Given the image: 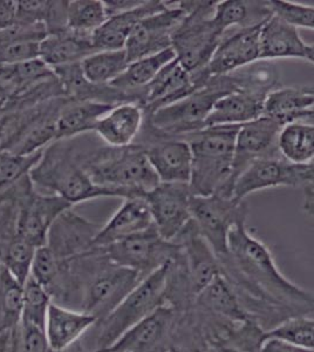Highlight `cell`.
I'll return each instance as SVG.
<instances>
[{
    "instance_id": "cell-39",
    "label": "cell",
    "mask_w": 314,
    "mask_h": 352,
    "mask_svg": "<svg viewBox=\"0 0 314 352\" xmlns=\"http://www.w3.org/2000/svg\"><path fill=\"white\" fill-rule=\"evenodd\" d=\"M52 302V296L46 288L30 275L24 283L21 322L45 329L48 309Z\"/></svg>"
},
{
    "instance_id": "cell-2",
    "label": "cell",
    "mask_w": 314,
    "mask_h": 352,
    "mask_svg": "<svg viewBox=\"0 0 314 352\" xmlns=\"http://www.w3.org/2000/svg\"><path fill=\"white\" fill-rule=\"evenodd\" d=\"M82 166L94 184L115 190L122 200L144 197L161 184L144 149L137 144L96 149L86 154Z\"/></svg>"
},
{
    "instance_id": "cell-1",
    "label": "cell",
    "mask_w": 314,
    "mask_h": 352,
    "mask_svg": "<svg viewBox=\"0 0 314 352\" xmlns=\"http://www.w3.org/2000/svg\"><path fill=\"white\" fill-rule=\"evenodd\" d=\"M218 260L243 310L264 331L314 314V292L282 275L270 249L251 235L247 222L231 230L229 252Z\"/></svg>"
},
{
    "instance_id": "cell-7",
    "label": "cell",
    "mask_w": 314,
    "mask_h": 352,
    "mask_svg": "<svg viewBox=\"0 0 314 352\" xmlns=\"http://www.w3.org/2000/svg\"><path fill=\"white\" fill-rule=\"evenodd\" d=\"M218 1H179L184 19L171 38L176 60L190 73L203 72L224 33L214 21Z\"/></svg>"
},
{
    "instance_id": "cell-33",
    "label": "cell",
    "mask_w": 314,
    "mask_h": 352,
    "mask_svg": "<svg viewBox=\"0 0 314 352\" xmlns=\"http://www.w3.org/2000/svg\"><path fill=\"white\" fill-rule=\"evenodd\" d=\"M314 107V96L304 87H279L267 96L262 116L278 121L282 126L298 120L302 113Z\"/></svg>"
},
{
    "instance_id": "cell-55",
    "label": "cell",
    "mask_w": 314,
    "mask_h": 352,
    "mask_svg": "<svg viewBox=\"0 0 314 352\" xmlns=\"http://www.w3.org/2000/svg\"><path fill=\"white\" fill-rule=\"evenodd\" d=\"M312 64H314V45L307 46V59Z\"/></svg>"
},
{
    "instance_id": "cell-34",
    "label": "cell",
    "mask_w": 314,
    "mask_h": 352,
    "mask_svg": "<svg viewBox=\"0 0 314 352\" xmlns=\"http://www.w3.org/2000/svg\"><path fill=\"white\" fill-rule=\"evenodd\" d=\"M280 155L293 164H306L314 160V126L304 121L285 124L278 136Z\"/></svg>"
},
{
    "instance_id": "cell-28",
    "label": "cell",
    "mask_w": 314,
    "mask_h": 352,
    "mask_svg": "<svg viewBox=\"0 0 314 352\" xmlns=\"http://www.w3.org/2000/svg\"><path fill=\"white\" fill-rule=\"evenodd\" d=\"M116 104L94 101H65L56 116V141L94 132L96 124Z\"/></svg>"
},
{
    "instance_id": "cell-24",
    "label": "cell",
    "mask_w": 314,
    "mask_h": 352,
    "mask_svg": "<svg viewBox=\"0 0 314 352\" xmlns=\"http://www.w3.org/2000/svg\"><path fill=\"white\" fill-rule=\"evenodd\" d=\"M167 6L166 1L146 0L129 11L109 16L107 21L92 34L94 47L96 51L124 50L136 24L146 16L164 11Z\"/></svg>"
},
{
    "instance_id": "cell-56",
    "label": "cell",
    "mask_w": 314,
    "mask_h": 352,
    "mask_svg": "<svg viewBox=\"0 0 314 352\" xmlns=\"http://www.w3.org/2000/svg\"><path fill=\"white\" fill-rule=\"evenodd\" d=\"M306 87L307 89H309V91H310V92L312 93V94L314 96V85L313 86H306Z\"/></svg>"
},
{
    "instance_id": "cell-43",
    "label": "cell",
    "mask_w": 314,
    "mask_h": 352,
    "mask_svg": "<svg viewBox=\"0 0 314 352\" xmlns=\"http://www.w3.org/2000/svg\"><path fill=\"white\" fill-rule=\"evenodd\" d=\"M271 8L277 16L295 25V28L314 30V8L287 0H270Z\"/></svg>"
},
{
    "instance_id": "cell-8",
    "label": "cell",
    "mask_w": 314,
    "mask_h": 352,
    "mask_svg": "<svg viewBox=\"0 0 314 352\" xmlns=\"http://www.w3.org/2000/svg\"><path fill=\"white\" fill-rule=\"evenodd\" d=\"M18 195V236L33 247L47 243L48 232L56 219L73 208L72 204L54 194L36 192L30 174L16 184Z\"/></svg>"
},
{
    "instance_id": "cell-41",
    "label": "cell",
    "mask_w": 314,
    "mask_h": 352,
    "mask_svg": "<svg viewBox=\"0 0 314 352\" xmlns=\"http://www.w3.org/2000/svg\"><path fill=\"white\" fill-rule=\"evenodd\" d=\"M36 248L18 236L8 244L3 255L0 256V264L8 272H11L20 283L24 285L32 268L33 258Z\"/></svg>"
},
{
    "instance_id": "cell-50",
    "label": "cell",
    "mask_w": 314,
    "mask_h": 352,
    "mask_svg": "<svg viewBox=\"0 0 314 352\" xmlns=\"http://www.w3.org/2000/svg\"><path fill=\"white\" fill-rule=\"evenodd\" d=\"M142 1L139 0H111V1H104L106 8H107L108 16H115L119 13L126 12L131 8L139 6Z\"/></svg>"
},
{
    "instance_id": "cell-53",
    "label": "cell",
    "mask_w": 314,
    "mask_h": 352,
    "mask_svg": "<svg viewBox=\"0 0 314 352\" xmlns=\"http://www.w3.org/2000/svg\"><path fill=\"white\" fill-rule=\"evenodd\" d=\"M63 352H93L89 351L88 349L85 348L82 343H81V340L76 343V344H73L72 346H69V348L66 349L65 351Z\"/></svg>"
},
{
    "instance_id": "cell-21",
    "label": "cell",
    "mask_w": 314,
    "mask_h": 352,
    "mask_svg": "<svg viewBox=\"0 0 314 352\" xmlns=\"http://www.w3.org/2000/svg\"><path fill=\"white\" fill-rule=\"evenodd\" d=\"M98 318L91 314L52 302L48 309L45 333L54 352H63L84 338Z\"/></svg>"
},
{
    "instance_id": "cell-12",
    "label": "cell",
    "mask_w": 314,
    "mask_h": 352,
    "mask_svg": "<svg viewBox=\"0 0 314 352\" xmlns=\"http://www.w3.org/2000/svg\"><path fill=\"white\" fill-rule=\"evenodd\" d=\"M282 127L284 126L280 122L267 116H260L239 126L230 180L222 192L217 194L231 199L235 181L252 162L264 156L279 153L278 136Z\"/></svg>"
},
{
    "instance_id": "cell-17",
    "label": "cell",
    "mask_w": 314,
    "mask_h": 352,
    "mask_svg": "<svg viewBox=\"0 0 314 352\" xmlns=\"http://www.w3.org/2000/svg\"><path fill=\"white\" fill-rule=\"evenodd\" d=\"M203 85L195 76L186 71L175 58L142 89L139 107L144 109V116H149L182 100Z\"/></svg>"
},
{
    "instance_id": "cell-44",
    "label": "cell",
    "mask_w": 314,
    "mask_h": 352,
    "mask_svg": "<svg viewBox=\"0 0 314 352\" xmlns=\"http://www.w3.org/2000/svg\"><path fill=\"white\" fill-rule=\"evenodd\" d=\"M40 41L16 39L0 47V66L33 60L39 58Z\"/></svg>"
},
{
    "instance_id": "cell-45",
    "label": "cell",
    "mask_w": 314,
    "mask_h": 352,
    "mask_svg": "<svg viewBox=\"0 0 314 352\" xmlns=\"http://www.w3.org/2000/svg\"><path fill=\"white\" fill-rule=\"evenodd\" d=\"M47 8L48 0H18L16 8V25L24 26V28L44 25Z\"/></svg>"
},
{
    "instance_id": "cell-11",
    "label": "cell",
    "mask_w": 314,
    "mask_h": 352,
    "mask_svg": "<svg viewBox=\"0 0 314 352\" xmlns=\"http://www.w3.org/2000/svg\"><path fill=\"white\" fill-rule=\"evenodd\" d=\"M137 139L161 182L189 184L192 156L187 141L162 135L146 122Z\"/></svg>"
},
{
    "instance_id": "cell-38",
    "label": "cell",
    "mask_w": 314,
    "mask_h": 352,
    "mask_svg": "<svg viewBox=\"0 0 314 352\" xmlns=\"http://www.w3.org/2000/svg\"><path fill=\"white\" fill-rule=\"evenodd\" d=\"M45 149L33 154H16L10 151H0V194L18 184L28 175L44 155Z\"/></svg>"
},
{
    "instance_id": "cell-19",
    "label": "cell",
    "mask_w": 314,
    "mask_h": 352,
    "mask_svg": "<svg viewBox=\"0 0 314 352\" xmlns=\"http://www.w3.org/2000/svg\"><path fill=\"white\" fill-rule=\"evenodd\" d=\"M174 243L179 244L183 254L191 292L197 297L216 277L222 274L218 257L207 241L199 234L191 219L187 227L176 237Z\"/></svg>"
},
{
    "instance_id": "cell-16",
    "label": "cell",
    "mask_w": 314,
    "mask_h": 352,
    "mask_svg": "<svg viewBox=\"0 0 314 352\" xmlns=\"http://www.w3.org/2000/svg\"><path fill=\"white\" fill-rule=\"evenodd\" d=\"M282 186L299 187L298 164H290L277 153L252 162L235 181L231 199L243 202L252 192Z\"/></svg>"
},
{
    "instance_id": "cell-25",
    "label": "cell",
    "mask_w": 314,
    "mask_h": 352,
    "mask_svg": "<svg viewBox=\"0 0 314 352\" xmlns=\"http://www.w3.org/2000/svg\"><path fill=\"white\" fill-rule=\"evenodd\" d=\"M267 96L254 88H238L216 102L205 127L240 126L258 119L262 116Z\"/></svg>"
},
{
    "instance_id": "cell-20",
    "label": "cell",
    "mask_w": 314,
    "mask_h": 352,
    "mask_svg": "<svg viewBox=\"0 0 314 352\" xmlns=\"http://www.w3.org/2000/svg\"><path fill=\"white\" fill-rule=\"evenodd\" d=\"M262 26L238 30L223 38L204 72L211 76H227L260 60L259 31Z\"/></svg>"
},
{
    "instance_id": "cell-9",
    "label": "cell",
    "mask_w": 314,
    "mask_h": 352,
    "mask_svg": "<svg viewBox=\"0 0 314 352\" xmlns=\"http://www.w3.org/2000/svg\"><path fill=\"white\" fill-rule=\"evenodd\" d=\"M190 212L199 234L219 258L229 252L231 230L240 222H247L249 207L244 201L236 202L219 194L191 195Z\"/></svg>"
},
{
    "instance_id": "cell-26",
    "label": "cell",
    "mask_w": 314,
    "mask_h": 352,
    "mask_svg": "<svg viewBox=\"0 0 314 352\" xmlns=\"http://www.w3.org/2000/svg\"><path fill=\"white\" fill-rule=\"evenodd\" d=\"M144 124V109L139 104L126 102L116 104L102 116L94 133L108 147L124 148L135 144Z\"/></svg>"
},
{
    "instance_id": "cell-36",
    "label": "cell",
    "mask_w": 314,
    "mask_h": 352,
    "mask_svg": "<svg viewBox=\"0 0 314 352\" xmlns=\"http://www.w3.org/2000/svg\"><path fill=\"white\" fill-rule=\"evenodd\" d=\"M85 78L89 82L108 86L115 81L129 65L124 50L98 51L80 63Z\"/></svg>"
},
{
    "instance_id": "cell-29",
    "label": "cell",
    "mask_w": 314,
    "mask_h": 352,
    "mask_svg": "<svg viewBox=\"0 0 314 352\" xmlns=\"http://www.w3.org/2000/svg\"><path fill=\"white\" fill-rule=\"evenodd\" d=\"M52 68L40 58L19 64L0 66V100L4 104L36 87V85L54 78Z\"/></svg>"
},
{
    "instance_id": "cell-18",
    "label": "cell",
    "mask_w": 314,
    "mask_h": 352,
    "mask_svg": "<svg viewBox=\"0 0 314 352\" xmlns=\"http://www.w3.org/2000/svg\"><path fill=\"white\" fill-rule=\"evenodd\" d=\"M101 227L69 209L61 214L48 232L47 245L59 260L69 262L94 248Z\"/></svg>"
},
{
    "instance_id": "cell-4",
    "label": "cell",
    "mask_w": 314,
    "mask_h": 352,
    "mask_svg": "<svg viewBox=\"0 0 314 352\" xmlns=\"http://www.w3.org/2000/svg\"><path fill=\"white\" fill-rule=\"evenodd\" d=\"M169 263L139 280V285L115 309L102 320H98L81 340L85 348L93 352L104 351L114 344L124 332L166 305Z\"/></svg>"
},
{
    "instance_id": "cell-37",
    "label": "cell",
    "mask_w": 314,
    "mask_h": 352,
    "mask_svg": "<svg viewBox=\"0 0 314 352\" xmlns=\"http://www.w3.org/2000/svg\"><path fill=\"white\" fill-rule=\"evenodd\" d=\"M108 18L102 0H74L68 4L67 28L74 32L93 34Z\"/></svg>"
},
{
    "instance_id": "cell-6",
    "label": "cell",
    "mask_w": 314,
    "mask_h": 352,
    "mask_svg": "<svg viewBox=\"0 0 314 352\" xmlns=\"http://www.w3.org/2000/svg\"><path fill=\"white\" fill-rule=\"evenodd\" d=\"M238 89L232 73L211 76L190 96L167 107L144 116V122L162 135L181 138L205 129V121L216 102Z\"/></svg>"
},
{
    "instance_id": "cell-48",
    "label": "cell",
    "mask_w": 314,
    "mask_h": 352,
    "mask_svg": "<svg viewBox=\"0 0 314 352\" xmlns=\"http://www.w3.org/2000/svg\"><path fill=\"white\" fill-rule=\"evenodd\" d=\"M260 352H314L306 349L299 348L295 345L290 344L282 340H275V338H267L262 344Z\"/></svg>"
},
{
    "instance_id": "cell-23",
    "label": "cell",
    "mask_w": 314,
    "mask_h": 352,
    "mask_svg": "<svg viewBox=\"0 0 314 352\" xmlns=\"http://www.w3.org/2000/svg\"><path fill=\"white\" fill-rule=\"evenodd\" d=\"M153 226L150 209L144 197L124 199L111 220L100 229L94 240V248H102L108 244L115 243L126 237L144 232Z\"/></svg>"
},
{
    "instance_id": "cell-47",
    "label": "cell",
    "mask_w": 314,
    "mask_h": 352,
    "mask_svg": "<svg viewBox=\"0 0 314 352\" xmlns=\"http://www.w3.org/2000/svg\"><path fill=\"white\" fill-rule=\"evenodd\" d=\"M16 0H0V31L16 25Z\"/></svg>"
},
{
    "instance_id": "cell-42",
    "label": "cell",
    "mask_w": 314,
    "mask_h": 352,
    "mask_svg": "<svg viewBox=\"0 0 314 352\" xmlns=\"http://www.w3.org/2000/svg\"><path fill=\"white\" fill-rule=\"evenodd\" d=\"M8 352H54L48 344L45 329L20 320L8 340Z\"/></svg>"
},
{
    "instance_id": "cell-54",
    "label": "cell",
    "mask_w": 314,
    "mask_h": 352,
    "mask_svg": "<svg viewBox=\"0 0 314 352\" xmlns=\"http://www.w3.org/2000/svg\"><path fill=\"white\" fill-rule=\"evenodd\" d=\"M208 352H238L235 351V350H232L230 348H225V346H211L208 350Z\"/></svg>"
},
{
    "instance_id": "cell-22",
    "label": "cell",
    "mask_w": 314,
    "mask_h": 352,
    "mask_svg": "<svg viewBox=\"0 0 314 352\" xmlns=\"http://www.w3.org/2000/svg\"><path fill=\"white\" fill-rule=\"evenodd\" d=\"M260 60L295 58L307 59V46L302 41L299 28L277 14L267 19L259 31Z\"/></svg>"
},
{
    "instance_id": "cell-27",
    "label": "cell",
    "mask_w": 314,
    "mask_h": 352,
    "mask_svg": "<svg viewBox=\"0 0 314 352\" xmlns=\"http://www.w3.org/2000/svg\"><path fill=\"white\" fill-rule=\"evenodd\" d=\"M96 52L92 34L74 32L68 28L63 32L47 34L40 41L39 58L52 69L80 64Z\"/></svg>"
},
{
    "instance_id": "cell-46",
    "label": "cell",
    "mask_w": 314,
    "mask_h": 352,
    "mask_svg": "<svg viewBox=\"0 0 314 352\" xmlns=\"http://www.w3.org/2000/svg\"><path fill=\"white\" fill-rule=\"evenodd\" d=\"M69 1H48L44 26L47 34L67 30V11Z\"/></svg>"
},
{
    "instance_id": "cell-49",
    "label": "cell",
    "mask_w": 314,
    "mask_h": 352,
    "mask_svg": "<svg viewBox=\"0 0 314 352\" xmlns=\"http://www.w3.org/2000/svg\"><path fill=\"white\" fill-rule=\"evenodd\" d=\"M299 187L304 190H314V160L306 164H298Z\"/></svg>"
},
{
    "instance_id": "cell-14",
    "label": "cell",
    "mask_w": 314,
    "mask_h": 352,
    "mask_svg": "<svg viewBox=\"0 0 314 352\" xmlns=\"http://www.w3.org/2000/svg\"><path fill=\"white\" fill-rule=\"evenodd\" d=\"M189 184H161L144 199L154 227L164 240L174 242L191 221Z\"/></svg>"
},
{
    "instance_id": "cell-30",
    "label": "cell",
    "mask_w": 314,
    "mask_h": 352,
    "mask_svg": "<svg viewBox=\"0 0 314 352\" xmlns=\"http://www.w3.org/2000/svg\"><path fill=\"white\" fill-rule=\"evenodd\" d=\"M192 307L201 311L236 323L251 320L243 310L235 290L232 289L230 282L224 276L223 272L203 292H199Z\"/></svg>"
},
{
    "instance_id": "cell-31",
    "label": "cell",
    "mask_w": 314,
    "mask_h": 352,
    "mask_svg": "<svg viewBox=\"0 0 314 352\" xmlns=\"http://www.w3.org/2000/svg\"><path fill=\"white\" fill-rule=\"evenodd\" d=\"M174 59L175 53L172 48H168L164 52L129 63L126 71L115 81H113L111 86L126 94L131 102L139 106L142 89L150 84L168 63Z\"/></svg>"
},
{
    "instance_id": "cell-10",
    "label": "cell",
    "mask_w": 314,
    "mask_h": 352,
    "mask_svg": "<svg viewBox=\"0 0 314 352\" xmlns=\"http://www.w3.org/2000/svg\"><path fill=\"white\" fill-rule=\"evenodd\" d=\"M99 249L111 263L131 269L144 278L174 260L181 247L164 240L153 226L144 232Z\"/></svg>"
},
{
    "instance_id": "cell-5",
    "label": "cell",
    "mask_w": 314,
    "mask_h": 352,
    "mask_svg": "<svg viewBox=\"0 0 314 352\" xmlns=\"http://www.w3.org/2000/svg\"><path fill=\"white\" fill-rule=\"evenodd\" d=\"M239 126H212L184 136L192 164L189 188L196 197L222 192L230 180Z\"/></svg>"
},
{
    "instance_id": "cell-15",
    "label": "cell",
    "mask_w": 314,
    "mask_h": 352,
    "mask_svg": "<svg viewBox=\"0 0 314 352\" xmlns=\"http://www.w3.org/2000/svg\"><path fill=\"white\" fill-rule=\"evenodd\" d=\"M183 10L169 6L151 16H146L136 24L128 38L124 51L128 61L139 60L171 48V38L184 19Z\"/></svg>"
},
{
    "instance_id": "cell-51",
    "label": "cell",
    "mask_w": 314,
    "mask_h": 352,
    "mask_svg": "<svg viewBox=\"0 0 314 352\" xmlns=\"http://www.w3.org/2000/svg\"><path fill=\"white\" fill-rule=\"evenodd\" d=\"M302 209H304V212H306L307 215L314 217V190H305Z\"/></svg>"
},
{
    "instance_id": "cell-32",
    "label": "cell",
    "mask_w": 314,
    "mask_h": 352,
    "mask_svg": "<svg viewBox=\"0 0 314 352\" xmlns=\"http://www.w3.org/2000/svg\"><path fill=\"white\" fill-rule=\"evenodd\" d=\"M273 14L270 1L225 0L216 6L214 21L223 33L231 28L239 30L262 26Z\"/></svg>"
},
{
    "instance_id": "cell-3",
    "label": "cell",
    "mask_w": 314,
    "mask_h": 352,
    "mask_svg": "<svg viewBox=\"0 0 314 352\" xmlns=\"http://www.w3.org/2000/svg\"><path fill=\"white\" fill-rule=\"evenodd\" d=\"M39 186L74 206L99 197H120L119 192L93 182L82 166L81 153L69 140H60L46 147L39 164L30 173Z\"/></svg>"
},
{
    "instance_id": "cell-52",
    "label": "cell",
    "mask_w": 314,
    "mask_h": 352,
    "mask_svg": "<svg viewBox=\"0 0 314 352\" xmlns=\"http://www.w3.org/2000/svg\"><path fill=\"white\" fill-rule=\"evenodd\" d=\"M299 121H304L307 124H313L314 126V107L309 109L306 112L302 113V116L298 118Z\"/></svg>"
},
{
    "instance_id": "cell-13",
    "label": "cell",
    "mask_w": 314,
    "mask_h": 352,
    "mask_svg": "<svg viewBox=\"0 0 314 352\" xmlns=\"http://www.w3.org/2000/svg\"><path fill=\"white\" fill-rule=\"evenodd\" d=\"M179 312L162 305L124 332L111 346L96 352H168L174 343Z\"/></svg>"
},
{
    "instance_id": "cell-35",
    "label": "cell",
    "mask_w": 314,
    "mask_h": 352,
    "mask_svg": "<svg viewBox=\"0 0 314 352\" xmlns=\"http://www.w3.org/2000/svg\"><path fill=\"white\" fill-rule=\"evenodd\" d=\"M24 285L0 267V340H8L21 320Z\"/></svg>"
},
{
    "instance_id": "cell-40",
    "label": "cell",
    "mask_w": 314,
    "mask_h": 352,
    "mask_svg": "<svg viewBox=\"0 0 314 352\" xmlns=\"http://www.w3.org/2000/svg\"><path fill=\"white\" fill-rule=\"evenodd\" d=\"M275 338L299 348L314 351V317L300 316L287 320L265 333V340Z\"/></svg>"
}]
</instances>
